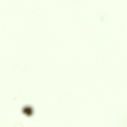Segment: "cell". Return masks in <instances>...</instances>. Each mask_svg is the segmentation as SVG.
Wrapping results in <instances>:
<instances>
[{"label": "cell", "mask_w": 127, "mask_h": 127, "mask_svg": "<svg viewBox=\"0 0 127 127\" xmlns=\"http://www.w3.org/2000/svg\"><path fill=\"white\" fill-rule=\"evenodd\" d=\"M22 113L27 117H30L33 115L34 110L33 108L30 105L24 106L22 109Z\"/></svg>", "instance_id": "1"}]
</instances>
